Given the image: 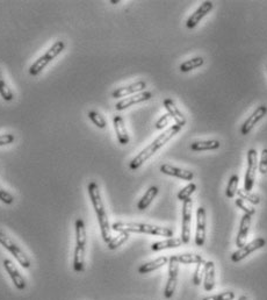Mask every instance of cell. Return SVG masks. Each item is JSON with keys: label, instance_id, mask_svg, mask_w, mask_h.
I'll return each mask as SVG.
<instances>
[{"label": "cell", "instance_id": "29", "mask_svg": "<svg viewBox=\"0 0 267 300\" xmlns=\"http://www.w3.org/2000/svg\"><path fill=\"white\" fill-rule=\"evenodd\" d=\"M203 63H205V60H203L202 57L191 58V60L184 62V63L180 65V71L182 72L192 71V70L201 67V65H203Z\"/></svg>", "mask_w": 267, "mask_h": 300}, {"label": "cell", "instance_id": "8", "mask_svg": "<svg viewBox=\"0 0 267 300\" xmlns=\"http://www.w3.org/2000/svg\"><path fill=\"white\" fill-rule=\"evenodd\" d=\"M192 212H193V200L188 198L183 201V227H182V239L183 243L187 244L191 240V223Z\"/></svg>", "mask_w": 267, "mask_h": 300}, {"label": "cell", "instance_id": "40", "mask_svg": "<svg viewBox=\"0 0 267 300\" xmlns=\"http://www.w3.org/2000/svg\"><path fill=\"white\" fill-rule=\"evenodd\" d=\"M14 140H15V138H14L13 134L7 133V134L0 135V147L11 145V143L14 142Z\"/></svg>", "mask_w": 267, "mask_h": 300}, {"label": "cell", "instance_id": "22", "mask_svg": "<svg viewBox=\"0 0 267 300\" xmlns=\"http://www.w3.org/2000/svg\"><path fill=\"white\" fill-rule=\"evenodd\" d=\"M85 248L81 245H76L73 251L72 267L77 274H81L85 270Z\"/></svg>", "mask_w": 267, "mask_h": 300}, {"label": "cell", "instance_id": "10", "mask_svg": "<svg viewBox=\"0 0 267 300\" xmlns=\"http://www.w3.org/2000/svg\"><path fill=\"white\" fill-rule=\"evenodd\" d=\"M3 266L15 289L19 291H25L27 289V282L25 277L20 274V271L18 270V268L15 267V264L10 259H5L3 261Z\"/></svg>", "mask_w": 267, "mask_h": 300}, {"label": "cell", "instance_id": "15", "mask_svg": "<svg viewBox=\"0 0 267 300\" xmlns=\"http://www.w3.org/2000/svg\"><path fill=\"white\" fill-rule=\"evenodd\" d=\"M145 88H147V83H145L144 80H139L136 81V83L128 85V87L116 89L115 91L112 93V97L113 98L117 99V98H122V97L132 96V95H136V93L143 92V90Z\"/></svg>", "mask_w": 267, "mask_h": 300}, {"label": "cell", "instance_id": "20", "mask_svg": "<svg viewBox=\"0 0 267 300\" xmlns=\"http://www.w3.org/2000/svg\"><path fill=\"white\" fill-rule=\"evenodd\" d=\"M215 276H216V269L215 263L211 261H207L206 268H205V277H203V287L206 291H211L215 287Z\"/></svg>", "mask_w": 267, "mask_h": 300}, {"label": "cell", "instance_id": "5", "mask_svg": "<svg viewBox=\"0 0 267 300\" xmlns=\"http://www.w3.org/2000/svg\"><path fill=\"white\" fill-rule=\"evenodd\" d=\"M0 244L3 245L4 248L9 250L12 256L14 257L15 260L18 261V263L23 269H29L31 266L30 259L26 255V252L22 250V249L19 247V245L14 242L13 240L11 239L9 235H6L3 231H0Z\"/></svg>", "mask_w": 267, "mask_h": 300}, {"label": "cell", "instance_id": "36", "mask_svg": "<svg viewBox=\"0 0 267 300\" xmlns=\"http://www.w3.org/2000/svg\"><path fill=\"white\" fill-rule=\"evenodd\" d=\"M234 299H235V293L233 291H225L218 294L208 295V297H205L202 300H234Z\"/></svg>", "mask_w": 267, "mask_h": 300}, {"label": "cell", "instance_id": "28", "mask_svg": "<svg viewBox=\"0 0 267 300\" xmlns=\"http://www.w3.org/2000/svg\"><path fill=\"white\" fill-rule=\"evenodd\" d=\"M0 96H2V98L5 101H12L14 99L13 91H12L11 88L7 85L2 70H0Z\"/></svg>", "mask_w": 267, "mask_h": 300}, {"label": "cell", "instance_id": "23", "mask_svg": "<svg viewBox=\"0 0 267 300\" xmlns=\"http://www.w3.org/2000/svg\"><path fill=\"white\" fill-rule=\"evenodd\" d=\"M183 244L182 239L179 237H168L166 240L158 241V242L152 243L151 250L152 251H162L165 249H173V248H179L180 245Z\"/></svg>", "mask_w": 267, "mask_h": 300}, {"label": "cell", "instance_id": "4", "mask_svg": "<svg viewBox=\"0 0 267 300\" xmlns=\"http://www.w3.org/2000/svg\"><path fill=\"white\" fill-rule=\"evenodd\" d=\"M65 49V42L62 40H58L55 42V44L50 47V48L47 50V52L43 54L42 56L37 58L36 61L34 62L33 64L30 65L29 68V73L31 76H37L42 72V70L45 69L47 65L56 58L58 55H61L63 50Z\"/></svg>", "mask_w": 267, "mask_h": 300}, {"label": "cell", "instance_id": "37", "mask_svg": "<svg viewBox=\"0 0 267 300\" xmlns=\"http://www.w3.org/2000/svg\"><path fill=\"white\" fill-rule=\"evenodd\" d=\"M0 201L6 205H12L14 202L13 194L10 193L9 191L5 190L4 188H2V186H0Z\"/></svg>", "mask_w": 267, "mask_h": 300}, {"label": "cell", "instance_id": "32", "mask_svg": "<svg viewBox=\"0 0 267 300\" xmlns=\"http://www.w3.org/2000/svg\"><path fill=\"white\" fill-rule=\"evenodd\" d=\"M238 181H239V178H238L237 175H233V176H231L230 179H229V183H228V186H227V190H226V194H227L228 198H230V199L236 196Z\"/></svg>", "mask_w": 267, "mask_h": 300}, {"label": "cell", "instance_id": "7", "mask_svg": "<svg viewBox=\"0 0 267 300\" xmlns=\"http://www.w3.org/2000/svg\"><path fill=\"white\" fill-rule=\"evenodd\" d=\"M258 169V155L256 149H249L247 151V169L244 179V190L251 192L254 185L256 171Z\"/></svg>", "mask_w": 267, "mask_h": 300}, {"label": "cell", "instance_id": "41", "mask_svg": "<svg viewBox=\"0 0 267 300\" xmlns=\"http://www.w3.org/2000/svg\"><path fill=\"white\" fill-rule=\"evenodd\" d=\"M171 116L168 114H165L163 115L162 118H160L158 121L156 122V130H163V128H165L168 124V122L171 121Z\"/></svg>", "mask_w": 267, "mask_h": 300}, {"label": "cell", "instance_id": "25", "mask_svg": "<svg viewBox=\"0 0 267 300\" xmlns=\"http://www.w3.org/2000/svg\"><path fill=\"white\" fill-rule=\"evenodd\" d=\"M74 231H76V245L86 247L87 243V234H86V227L84 220L78 218L74 223Z\"/></svg>", "mask_w": 267, "mask_h": 300}, {"label": "cell", "instance_id": "27", "mask_svg": "<svg viewBox=\"0 0 267 300\" xmlns=\"http://www.w3.org/2000/svg\"><path fill=\"white\" fill-rule=\"evenodd\" d=\"M176 261L182 264H198L205 259L201 255L191 254V252H184V254L174 255Z\"/></svg>", "mask_w": 267, "mask_h": 300}, {"label": "cell", "instance_id": "16", "mask_svg": "<svg viewBox=\"0 0 267 300\" xmlns=\"http://www.w3.org/2000/svg\"><path fill=\"white\" fill-rule=\"evenodd\" d=\"M160 173L164 175H167V176L184 179V181H193L194 178L193 171L180 169V167H176L171 164H163L160 166Z\"/></svg>", "mask_w": 267, "mask_h": 300}, {"label": "cell", "instance_id": "1", "mask_svg": "<svg viewBox=\"0 0 267 300\" xmlns=\"http://www.w3.org/2000/svg\"><path fill=\"white\" fill-rule=\"evenodd\" d=\"M87 191L90 200L92 202V206L94 208V212L97 214L98 223H99L101 236L106 243H108L112 240V226L109 224L107 213H106L105 205L103 201V197H101L100 189L96 182H90L87 185Z\"/></svg>", "mask_w": 267, "mask_h": 300}, {"label": "cell", "instance_id": "30", "mask_svg": "<svg viewBox=\"0 0 267 300\" xmlns=\"http://www.w3.org/2000/svg\"><path fill=\"white\" fill-rule=\"evenodd\" d=\"M129 236H130V234H129V233L121 232L117 236L112 237V240L107 243L108 249H109V250H115V249L119 248L120 245H122L123 243L127 242Z\"/></svg>", "mask_w": 267, "mask_h": 300}, {"label": "cell", "instance_id": "42", "mask_svg": "<svg viewBox=\"0 0 267 300\" xmlns=\"http://www.w3.org/2000/svg\"><path fill=\"white\" fill-rule=\"evenodd\" d=\"M238 300H249V298H247V295H241Z\"/></svg>", "mask_w": 267, "mask_h": 300}, {"label": "cell", "instance_id": "14", "mask_svg": "<svg viewBox=\"0 0 267 300\" xmlns=\"http://www.w3.org/2000/svg\"><path fill=\"white\" fill-rule=\"evenodd\" d=\"M267 113V107L265 105H261V106H258L257 110L254 111L252 114H251L249 118H247L246 121L242 124L241 127V133L242 135H247L252 131V128L256 126L258 121L264 118Z\"/></svg>", "mask_w": 267, "mask_h": 300}, {"label": "cell", "instance_id": "34", "mask_svg": "<svg viewBox=\"0 0 267 300\" xmlns=\"http://www.w3.org/2000/svg\"><path fill=\"white\" fill-rule=\"evenodd\" d=\"M195 190H196V185L194 183H190V184L186 185L183 190L179 191L178 194H176V197H178L179 200L185 201L186 199H188V198H191L192 194L195 192Z\"/></svg>", "mask_w": 267, "mask_h": 300}, {"label": "cell", "instance_id": "11", "mask_svg": "<svg viewBox=\"0 0 267 300\" xmlns=\"http://www.w3.org/2000/svg\"><path fill=\"white\" fill-rule=\"evenodd\" d=\"M206 209L203 207H199L196 211V236L195 244L198 247H202L206 242Z\"/></svg>", "mask_w": 267, "mask_h": 300}, {"label": "cell", "instance_id": "2", "mask_svg": "<svg viewBox=\"0 0 267 300\" xmlns=\"http://www.w3.org/2000/svg\"><path fill=\"white\" fill-rule=\"evenodd\" d=\"M180 130H182V127H179L178 124H173V126H171L167 131H165L154 142H151L148 147H145L139 155H136V157H134L131 159V162L129 163V169L131 171H135L139 169V167L142 166L149 158L152 157V156L160 149V148H163L171 139H173L174 136L179 133Z\"/></svg>", "mask_w": 267, "mask_h": 300}, {"label": "cell", "instance_id": "35", "mask_svg": "<svg viewBox=\"0 0 267 300\" xmlns=\"http://www.w3.org/2000/svg\"><path fill=\"white\" fill-rule=\"evenodd\" d=\"M88 118L91 121L96 124V126L98 128H100V130H104V128H106V120L103 115L100 114V113H98L96 111H90L88 112Z\"/></svg>", "mask_w": 267, "mask_h": 300}, {"label": "cell", "instance_id": "38", "mask_svg": "<svg viewBox=\"0 0 267 300\" xmlns=\"http://www.w3.org/2000/svg\"><path fill=\"white\" fill-rule=\"evenodd\" d=\"M258 169H259V173H260L261 175L267 174V148L262 149V151H261L260 162H259V164H258Z\"/></svg>", "mask_w": 267, "mask_h": 300}, {"label": "cell", "instance_id": "21", "mask_svg": "<svg viewBox=\"0 0 267 300\" xmlns=\"http://www.w3.org/2000/svg\"><path fill=\"white\" fill-rule=\"evenodd\" d=\"M167 263H168L167 257L162 256V257H158V259H156L154 261H150V262L142 264V266L137 269V271H139L140 275L150 274V272L158 270V269L164 267L165 264H167Z\"/></svg>", "mask_w": 267, "mask_h": 300}, {"label": "cell", "instance_id": "39", "mask_svg": "<svg viewBox=\"0 0 267 300\" xmlns=\"http://www.w3.org/2000/svg\"><path fill=\"white\" fill-rule=\"evenodd\" d=\"M236 205L242 209L243 212H244V214H250V216H253V214L256 213V209H254L253 207H251V206H249V205H246L245 200L241 199V198L236 199Z\"/></svg>", "mask_w": 267, "mask_h": 300}, {"label": "cell", "instance_id": "12", "mask_svg": "<svg viewBox=\"0 0 267 300\" xmlns=\"http://www.w3.org/2000/svg\"><path fill=\"white\" fill-rule=\"evenodd\" d=\"M214 9V4L211 2H203L201 5L199 6V9L196 10L186 21L187 28H194L195 26H198V23L202 20L209 12Z\"/></svg>", "mask_w": 267, "mask_h": 300}, {"label": "cell", "instance_id": "6", "mask_svg": "<svg viewBox=\"0 0 267 300\" xmlns=\"http://www.w3.org/2000/svg\"><path fill=\"white\" fill-rule=\"evenodd\" d=\"M178 274H179V262L176 261L175 256L172 255L168 259V278L166 282V286L164 290V297L166 299H170L173 297L176 283H178Z\"/></svg>", "mask_w": 267, "mask_h": 300}, {"label": "cell", "instance_id": "26", "mask_svg": "<svg viewBox=\"0 0 267 300\" xmlns=\"http://www.w3.org/2000/svg\"><path fill=\"white\" fill-rule=\"evenodd\" d=\"M221 143L217 140H207V141H196L191 145L192 150L203 151V150H215L219 148Z\"/></svg>", "mask_w": 267, "mask_h": 300}, {"label": "cell", "instance_id": "9", "mask_svg": "<svg viewBox=\"0 0 267 300\" xmlns=\"http://www.w3.org/2000/svg\"><path fill=\"white\" fill-rule=\"evenodd\" d=\"M265 244H266V240L264 237H258V239L253 240L252 242L245 243L242 248H239L237 251H235L234 254L231 255V261H233L234 263L241 262L242 260L246 259V257L252 254L253 251H257L259 249L264 248Z\"/></svg>", "mask_w": 267, "mask_h": 300}, {"label": "cell", "instance_id": "13", "mask_svg": "<svg viewBox=\"0 0 267 300\" xmlns=\"http://www.w3.org/2000/svg\"><path fill=\"white\" fill-rule=\"evenodd\" d=\"M152 93L149 91H143L140 93H136V95H132L130 97H127L122 100H120L119 103L115 105L116 111H123L125 108L132 106V105L143 103V101H147L149 99H151Z\"/></svg>", "mask_w": 267, "mask_h": 300}, {"label": "cell", "instance_id": "31", "mask_svg": "<svg viewBox=\"0 0 267 300\" xmlns=\"http://www.w3.org/2000/svg\"><path fill=\"white\" fill-rule=\"evenodd\" d=\"M206 260L201 261V262L198 263V266H196V269L194 271V276H193V283L194 285L199 286L200 284L202 283L203 277H205V268H206Z\"/></svg>", "mask_w": 267, "mask_h": 300}, {"label": "cell", "instance_id": "17", "mask_svg": "<svg viewBox=\"0 0 267 300\" xmlns=\"http://www.w3.org/2000/svg\"><path fill=\"white\" fill-rule=\"evenodd\" d=\"M164 107H165V110L167 111V114L174 120L175 124H178L179 127L185 126V124H186L185 115H184L183 113L180 112L179 108L176 107V105L174 104L173 100L170 99V98L165 99L164 100Z\"/></svg>", "mask_w": 267, "mask_h": 300}, {"label": "cell", "instance_id": "18", "mask_svg": "<svg viewBox=\"0 0 267 300\" xmlns=\"http://www.w3.org/2000/svg\"><path fill=\"white\" fill-rule=\"evenodd\" d=\"M113 123H114V130H115V133L117 136V141H119V143H121L122 146L128 145L129 141H130V138H129V134L127 132V128H125L122 116L120 115L114 116Z\"/></svg>", "mask_w": 267, "mask_h": 300}, {"label": "cell", "instance_id": "3", "mask_svg": "<svg viewBox=\"0 0 267 300\" xmlns=\"http://www.w3.org/2000/svg\"><path fill=\"white\" fill-rule=\"evenodd\" d=\"M112 231L114 232H125V233H136V234H150L155 236H164L171 237L173 236V231L167 227H159V226H154L149 224H141V223H122L117 221L112 225Z\"/></svg>", "mask_w": 267, "mask_h": 300}, {"label": "cell", "instance_id": "24", "mask_svg": "<svg viewBox=\"0 0 267 300\" xmlns=\"http://www.w3.org/2000/svg\"><path fill=\"white\" fill-rule=\"evenodd\" d=\"M159 192V189L157 186H151L147 190V192L144 193V196L141 198L140 201L137 202V208L140 211H144L147 209L152 201H154L155 198L157 197V194Z\"/></svg>", "mask_w": 267, "mask_h": 300}, {"label": "cell", "instance_id": "19", "mask_svg": "<svg viewBox=\"0 0 267 300\" xmlns=\"http://www.w3.org/2000/svg\"><path fill=\"white\" fill-rule=\"evenodd\" d=\"M251 218H252V216H250V214H243L241 220V227H239L238 235L236 237V245L238 248H242L243 245L246 243L247 234H249L251 226Z\"/></svg>", "mask_w": 267, "mask_h": 300}, {"label": "cell", "instance_id": "33", "mask_svg": "<svg viewBox=\"0 0 267 300\" xmlns=\"http://www.w3.org/2000/svg\"><path fill=\"white\" fill-rule=\"evenodd\" d=\"M237 194H238V198H241V199H243V200L249 201L253 205H258L259 202H260V197H259L258 194H254L252 192H247V191H245L244 189L237 190Z\"/></svg>", "mask_w": 267, "mask_h": 300}]
</instances>
